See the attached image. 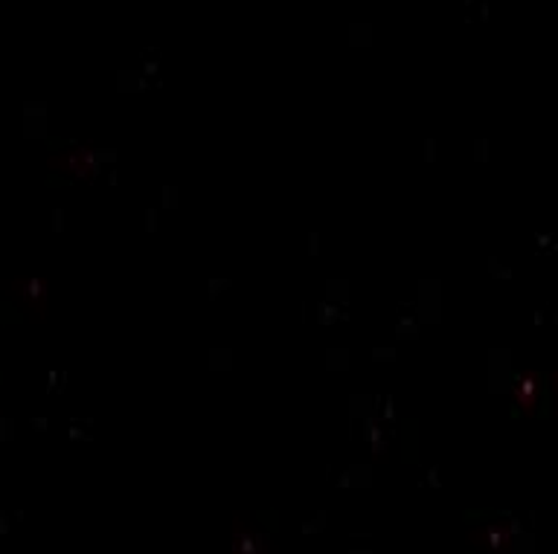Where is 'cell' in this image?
<instances>
[{
    "label": "cell",
    "mask_w": 558,
    "mask_h": 554,
    "mask_svg": "<svg viewBox=\"0 0 558 554\" xmlns=\"http://www.w3.org/2000/svg\"><path fill=\"white\" fill-rule=\"evenodd\" d=\"M541 390H544V374L541 372H523L512 386V398L514 404L521 407L523 416H535L541 401Z\"/></svg>",
    "instance_id": "obj_1"
}]
</instances>
